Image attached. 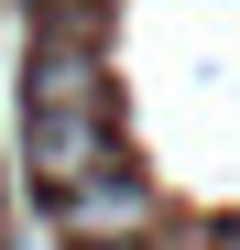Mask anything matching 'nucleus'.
<instances>
[{
	"mask_svg": "<svg viewBox=\"0 0 240 250\" xmlns=\"http://www.w3.org/2000/svg\"><path fill=\"white\" fill-rule=\"evenodd\" d=\"M22 98H33V120H98V44L88 33H44L33 44V76H22Z\"/></svg>",
	"mask_w": 240,
	"mask_h": 250,
	"instance_id": "1",
	"label": "nucleus"
},
{
	"mask_svg": "<svg viewBox=\"0 0 240 250\" xmlns=\"http://www.w3.org/2000/svg\"><path fill=\"white\" fill-rule=\"evenodd\" d=\"M55 207H66V239H88V250H120V239L153 229V196H142V174H120V163L88 174V185H66Z\"/></svg>",
	"mask_w": 240,
	"mask_h": 250,
	"instance_id": "2",
	"label": "nucleus"
},
{
	"mask_svg": "<svg viewBox=\"0 0 240 250\" xmlns=\"http://www.w3.org/2000/svg\"><path fill=\"white\" fill-rule=\"evenodd\" d=\"M33 174H44L55 196L109 174V120H33Z\"/></svg>",
	"mask_w": 240,
	"mask_h": 250,
	"instance_id": "3",
	"label": "nucleus"
},
{
	"mask_svg": "<svg viewBox=\"0 0 240 250\" xmlns=\"http://www.w3.org/2000/svg\"><path fill=\"white\" fill-rule=\"evenodd\" d=\"M142 250H208V239H142Z\"/></svg>",
	"mask_w": 240,
	"mask_h": 250,
	"instance_id": "4",
	"label": "nucleus"
},
{
	"mask_svg": "<svg viewBox=\"0 0 240 250\" xmlns=\"http://www.w3.org/2000/svg\"><path fill=\"white\" fill-rule=\"evenodd\" d=\"M55 11H88V0H55Z\"/></svg>",
	"mask_w": 240,
	"mask_h": 250,
	"instance_id": "5",
	"label": "nucleus"
}]
</instances>
